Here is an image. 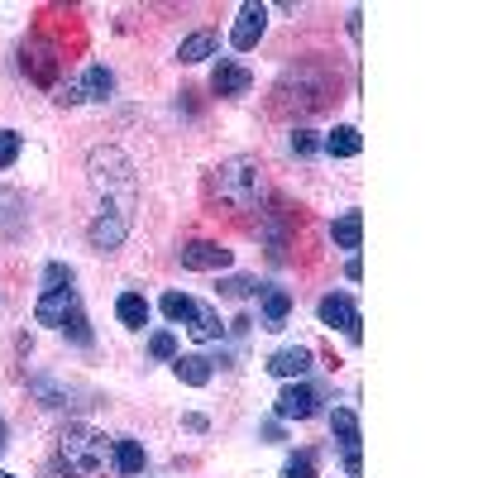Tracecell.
Wrapping results in <instances>:
<instances>
[{
    "mask_svg": "<svg viewBox=\"0 0 478 478\" xmlns=\"http://www.w3.org/2000/svg\"><path fill=\"white\" fill-rule=\"evenodd\" d=\"M111 464H115V473H120V478H134V473H143L149 454H143V445H139V441H115V445H111Z\"/></svg>",
    "mask_w": 478,
    "mask_h": 478,
    "instance_id": "13",
    "label": "cell"
},
{
    "mask_svg": "<svg viewBox=\"0 0 478 478\" xmlns=\"http://www.w3.org/2000/svg\"><path fill=\"white\" fill-rule=\"evenodd\" d=\"M182 426L186 430H206V417H197V411H192V417H182Z\"/></svg>",
    "mask_w": 478,
    "mask_h": 478,
    "instance_id": "35",
    "label": "cell"
},
{
    "mask_svg": "<svg viewBox=\"0 0 478 478\" xmlns=\"http://www.w3.org/2000/svg\"><path fill=\"white\" fill-rule=\"evenodd\" d=\"M216 197L235 211H259L268 201V177L259 158H230L216 168Z\"/></svg>",
    "mask_w": 478,
    "mask_h": 478,
    "instance_id": "2",
    "label": "cell"
},
{
    "mask_svg": "<svg viewBox=\"0 0 478 478\" xmlns=\"http://www.w3.org/2000/svg\"><path fill=\"white\" fill-rule=\"evenodd\" d=\"M106 454H111L106 435L81 426V421L58 435V460L68 464V473H77V478H96L101 469H106Z\"/></svg>",
    "mask_w": 478,
    "mask_h": 478,
    "instance_id": "3",
    "label": "cell"
},
{
    "mask_svg": "<svg viewBox=\"0 0 478 478\" xmlns=\"http://www.w3.org/2000/svg\"><path fill=\"white\" fill-rule=\"evenodd\" d=\"M330 235H335V244H340V249L359 254V244H364V216H359V211H345L335 225H330Z\"/></svg>",
    "mask_w": 478,
    "mask_h": 478,
    "instance_id": "17",
    "label": "cell"
},
{
    "mask_svg": "<svg viewBox=\"0 0 478 478\" xmlns=\"http://www.w3.org/2000/svg\"><path fill=\"white\" fill-rule=\"evenodd\" d=\"M345 473H349V478H359V473H364V460H359V450H345Z\"/></svg>",
    "mask_w": 478,
    "mask_h": 478,
    "instance_id": "32",
    "label": "cell"
},
{
    "mask_svg": "<svg viewBox=\"0 0 478 478\" xmlns=\"http://www.w3.org/2000/svg\"><path fill=\"white\" fill-rule=\"evenodd\" d=\"M249 325H254L249 316H235V321H230V330H235V335H249Z\"/></svg>",
    "mask_w": 478,
    "mask_h": 478,
    "instance_id": "34",
    "label": "cell"
},
{
    "mask_svg": "<svg viewBox=\"0 0 478 478\" xmlns=\"http://www.w3.org/2000/svg\"><path fill=\"white\" fill-rule=\"evenodd\" d=\"M316 402H321V392H316V388H306V383H287V388L278 392L273 411H278L282 421H306V417H316Z\"/></svg>",
    "mask_w": 478,
    "mask_h": 478,
    "instance_id": "7",
    "label": "cell"
},
{
    "mask_svg": "<svg viewBox=\"0 0 478 478\" xmlns=\"http://www.w3.org/2000/svg\"><path fill=\"white\" fill-rule=\"evenodd\" d=\"M29 392H34L44 407H68V388L53 383V378H29Z\"/></svg>",
    "mask_w": 478,
    "mask_h": 478,
    "instance_id": "23",
    "label": "cell"
},
{
    "mask_svg": "<svg viewBox=\"0 0 478 478\" xmlns=\"http://www.w3.org/2000/svg\"><path fill=\"white\" fill-rule=\"evenodd\" d=\"M163 316H168V321H192L197 316V302L192 297H186V292H168V297H163Z\"/></svg>",
    "mask_w": 478,
    "mask_h": 478,
    "instance_id": "24",
    "label": "cell"
},
{
    "mask_svg": "<svg viewBox=\"0 0 478 478\" xmlns=\"http://www.w3.org/2000/svg\"><path fill=\"white\" fill-rule=\"evenodd\" d=\"M5 445H10V441H5V426H0V450H5Z\"/></svg>",
    "mask_w": 478,
    "mask_h": 478,
    "instance_id": "36",
    "label": "cell"
},
{
    "mask_svg": "<svg viewBox=\"0 0 478 478\" xmlns=\"http://www.w3.org/2000/svg\"><path fill=\"white\" fill-rule=\"evenodd\" d=\"M25 72L48 87V81H53V48H34V58H25Z\"/></svg>",
    "mask_w": 478,
    "mask_h": 478,
    "instance_id": "25",
    "label": "cell"
},
{
    "mask_svg": "<svg viewBox=\"0 0 478 478\" xmlns=\"http://www.w3.org/2000/svg\"><path fill=\"white\" fill-rule=\"evenodd\" d=\"M173 373H177L186 388H206V383H211V359H201V355H177V359H173Z\"/></svg>",
    "mask_w": 478,
    "mask_h": 478,
    "instance_id": "18",
    "label": "cell"
},
{
    "mask_svg": "<svg viewBox=\"0 0 478 478\" xmlns=\"http://www.w3.org/2000/svg\"><path fill=\"white\" fill-rule=\"evenodd\" d=\"M77 91H81V101H111V91H115V77H111L106 68H101V62H91V68L81 72Z\"/></svg>",
    "mask_w": 478,
    "mask_h": 478,
    "instance_id": "15",
    "label": "cell"
},
{
    "mask_svg": "<svg viewBox=\"0 0 478 478\" xmlns=\"http://www.w3.org/2000/svg\"><path fill=\"white\" fill-rule=\"evenodd\" d=\"M211 53H216V34H211V29H201V34H192V38H182L177 62H206Z\"/></svg>",
    "mask_w": 478,
    "mask_h": 478,
    "instance_id": "21",
    "label": "cell"
},
{
    "mask_svg": "<svg viewBox=\"0 0 478 478\" xmlns=\"http://www.w3.org/2000/svg\"><path fill=\"white\" fill-rule=\"evenodd\" d=\"M311 364H316V355H311L306 345H292V349H278V355L268 359V373H278V378L297 383V378H306V373H311Z\"/></svg>",
    "mask_w": 478,
    "mask_h": 478,
    "instance_id": "10",
    "label": "cell"
},
{
    "mask_svg": "<svg viewBox=\"0 0 478 478\" xmlns=\"http://www.w3.org/2000/svg\"><path fill=\"white\" fill-rule=\"evenodd\" d=\"M115 316H120V325L143 330V325H149V302H143L139 292H124V297L115 302Z\"/></svg>",
    "mask_w": 478,
    "mask_h": 478,
    "instance_id": "19",
    "label": "cell"
},
{
    "mask_svg": "<svg viewBox=\"0 0 478 478\" xmlns=\"http://www.w3.org/2000/svg\"><path fill=\"white\" fill-rule=\"evenodd\" d=\"M316 316H321V325H330V330H345V335H349V345H359V340H364V330H359L364 321H359V306H355V297L330 292V297H321Z\"/></svg>",
    "mask_w": 478,
    "mask_h": 478,
    "instance_id": "5",
    "label": "cell"
},
{
    "mask_svg": "<svg viewBox=\"0 0 478 478\" xmlns=\"http://www.w3.org/2000/svg\"><path fill=\"white\" fill-rule=\"evenodd\" d=\"M186 330H192V340L206 345V340H220V330H225V325H220V316H216L211 306H197V316L186 321Z\"/></svg>",
    "mask_w": 478,
    "mask_h": 478,
    "instance_id": "22",
    "label": "cell"
},
{
    "mask_svg": "<svg viewBox=\"0 0 478 478\" xmlns=\"http://www.w3.org/2000/svg\"><path fill=\"white\" fill-rule=\"evenodd\" d=\"M211 91L216 96H249V91H254V72L239 68V62H230V58H220L216 72H211Z\"/></svg>",
    "mask_w": 478,
    "mask_h": 478,
    "instance_id": "9",
    "label": "cell"
},
{
    "mask_svg": "<svg viewBox=\"0 0 478 478\" xmlns=\"http://www.w3.org/2000/svg\"><path fill=\"white\" fill-rule=\"evenodd\" d=\"M330 435H335V441H340L345 450H359V445H364L355 407H335V411H330Z\"/></svg>",
    "mask_w": 478,
    "mask_h": 478,
    "instance_id": "14",
    "label": "cell"
},
{
    "mask_svg": "<svg viewBox=\"0 0 478 478\" xmlns=\"http://www.w3.org/2000/svg\"><path fill=\"white\" fill-rule=\"evenodd\" d=\"M182 268H192V273H220V268H230V249L216 244V239H192L177 249Z\"/></svg>",
    "mask_w": 478,
    "mask_h": 478,
    "instance_id": "6",
    "label": "cell"
},
{
    "mask_svg": "<svg viewBox=\"0 0 478 478\" xmlns=\"http://www.w3.org/2000/svg\"><path fill=\"white\" fill-rule=\"evenodd\" d=\"M72 306H77L72 268H68V263H48V268H44V297H38V306H34V321H38V325H62Z\"/></svg>",
    "mask_w": 478,
    "mask_h": 478,
    "instance_id": "4",
    "label": "cell"
},
{
    "mask_svg": "<svg viewBox=\"0 0 478 478\" xmlns=\"http://www.w3.org/2000/svg\"><path fill=\"white\" fill-rule=\"evenodd\" d=\"M359 149H364V139H359L355 124H335V130L325 134V154L330 158H355Z\"/></svg>",
    "mask_w": 478,
    "mask_h": 478,
    "instance_id": "16",
    "label": "cell"
},
{
    "mask_svg": "<svg viewBox=\"0 0 478 478\" xmlns=\"http://www.w3.org/2000/svg\"><path fill=\"white\" fill-rule=\"evenodd\" d=\"M87 177H91V192L101 197V211H111L120 220H134L139 173H134V163L124 158L120 149H96L87 158Z\"/></svg>",
    "mask_w": 478,
    "mask_h": 478,
    "instance_id": "1",
    "label": "cell"
},
{
    "mask_svg": "<svg viewBox=\"0 0 478 478\" xmlns=\"http://www.w3.org/2000/svg\"><path fill=\"white\" fill-rule=\"evenodd\" d=\"M0 478H15V473H5V469H0Z\"/></svg>",
    "mask_w": 478,
    "mask_h": 478,
    "instance_id": "37",
    "label": "cell"
},
{
    "mask_svg": "<svg viewBox=\"0 0 478 478\" xmlns=\"http://www.w3.org/2000/svg\"><path fill=\"white\" fill-rule=\"evenodd\" d=\"M19 149H25V139H19L15 130H0V168H10V163L19 158Z\"/></svg>",
    "mask_w": 478,
    "mask_h": 478,
    "instance_id": "30",
    "label": "cell"
},
{
    "mask_svg": "<svg viewBox=\"0 0 478 478\" xmlns=\"http://www.w3.org/2000/svg\"><path fill=\"white\" fill-rule=\"evenodd\" d=\"M220 292H225V297H259L263 282H259V278H225Z\"/></svg>",
    "mask_w": 478,
    "mask_h": 478,
    "instance_id": "28",
    "label": "cell"
},
{
    "mask_svg": "<svg viewBox=\"0 0 478 478\" xmlns=\"http://www.w3.org/2000/svg\"><path fill=\"white\" fill-rule=\"evenodd\" d=\"M345 278H349V282H359V278H364V268H359V259H349V263H345Z\"/></svg>",
    "mask_w": 478,
    "mask_h": 478,
    "instance_id": "33",
    "label": "cell"
},
{
    "mask_svg": "<svg viewBox=\"0 0 478 478\" xmlns=\"http://www.w3.org/2000/svg\"><path fill=\"white\" fill-rule=\"evenodd\" d=\"M87 235H91V249L111 254V249H120L124 235H130V220H120V216H111V211H96V220H91Z\"/></svg>",
    "mask_w": 478,
    "mask_h": 478,
    "instance_id": "11",
    "label": "cell"
},
{
    "mask_svg": "<svg viewBox=\"0 0 478 478\" xmlns=\"http://www.w3.org/2000/svg\"><path fill=\"white\" fill-rule=\"evenodd\" d=\"M292 154H297V158H316V154H321V139L311 134V130H297V134H292Z\"/></svg>",
    "mask_w": 478,
    "mask_h": 478,
    "instance_id": "31",
    "label": "cell"
},
{
    "mask_svg": "<svg viewBox=\"0 0 478 478\" xmlns=\"http://www.w3.org/2000/svg\"><path fill=\"white\" fill-rule=\"evenodd\" d=\"M62 330H68V340H72V345H81V349H87V345H91V330H87V316H81V311H77V306L68 311V321H62Z\"/></svg>",
    "mask_w": 478,
    "mask_h": 478,
    "instance_id": "26",
    "label": "cell"
},
{
    "mask_svg": "<svg viewBox=\"0 0 478 478\" xmlns=\"http://www.w3.org/2000/svg\"><path fill=\"white\" fill-rule=\"evenodd\" d=\"M263 330H282L287 316H292V292H282V287H263Z\"/></svg>",
    "mask_w": 478,
    "mask_h": 478,
    "instance_id": "12",
    "label": "cell"
},
{
    "mask_svg": "<svg viewBox=\"0 0 478 478\" xmlns=\"http://www.w3.org/2000/svg\"><path fill=\"white\" fill-rule=\"evenodd\" d=\"M25 225V197L19 192H10V186H0V230H19Z\"/></svg>",
    "mask_w": 478,
    "mask_h": 478,
    "instance_id": "20",
    "label": "cell"
},
{
    "mask_svg": "<svg viewBox=\"0 0 478 478\" xmlns=\"http://www.w3.org/2000/svg\"><path fill=\"white\" fill-rule=\"evenodd\" d=\"M282 478H316V454H311V450L292 454V460H287V469H282Z\"/></svg>",
    "mask_w": 478,
    "mask_h": 478,
    "instance_id": "27",
    "label": "cell"
},
{
    "mask_svg": "<svg viewBox=\"0 0 478 478\" xmlns=\"http://www.w3.org/2000/svg\"><path fill=\"white\" fill-rule=\"evenodd\" d=\"M263 29H268V5L249 0V5H239V19H235V29H230V44H235L239 53H249V48H259Z\"/></svg>",
    "mask_w": 478,
    "mask_h": 478,
    "instance_id": "8",
    "label": "cell"
},
{
    "mask_svg": "<svg viewBox=\"0 0 478 478\" xmlns=\"http://www.w3.org/2000/svg\"><path fill=\"white\" fill-rule=\"evenodd\" d=\"M149 355L154 359H177V335H173V330H158V335H149Z\"/></svg>",
    "mask_w": 478,
    "mask_h": 478,
    "instance_id": "29",
    "label": "cell"
}]
</instances>
